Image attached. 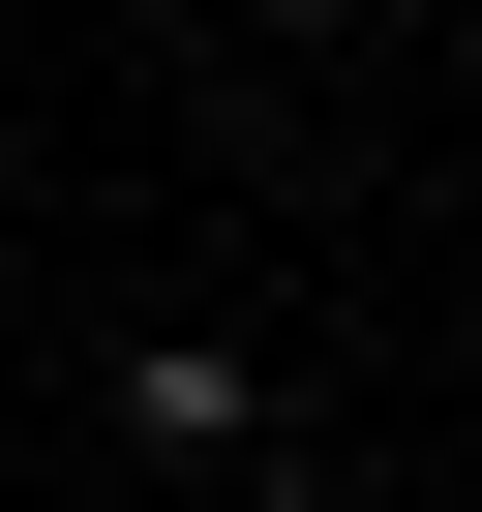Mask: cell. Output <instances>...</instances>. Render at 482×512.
<instances>
[{
    "label": "cell",
    "mask_w": 482,
    "mask_h": 512,
    "mask_svg": "<svg viewBox=\"0 0 482 512\" xmlns=\"http://www.w3.org/2000/svg\"><path fill=\"white\" fill-rule=\"evenodd\" d=\"M211 31H241V61H362L392 0H211Z\"/></svg>",
    "instance_id": "obj_2"
},
{
    "label": "cell",
    "mask_w": 482,
    "mask_h": 512,
    "mask_svg": "<svg viewBox=\"0 0 482 512\" xmlns=\"http://www.w3.org/2000/svg\"><path fill=\"white\" fill-rule=\"evenodd\" d=\"M91 392H121V452H151L181 512H332V422H302V362H272V332H211V302H151V332H121Z\"/></svg>",
    "instance_id": "obj_1"
}]
</instances>
